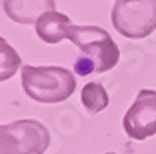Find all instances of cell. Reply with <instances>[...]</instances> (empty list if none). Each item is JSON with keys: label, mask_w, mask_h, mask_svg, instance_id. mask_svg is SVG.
<instances>
[{"label": "cell", "mask_w": 156, "mask_h": 154, "mask_svg": "<svg viewBox=\"0 0 156 154\" xmlns=\"http://www.w3.org/2000/svg\"><path fill=\"white\" fill-rule=\"evenodd\" d=\"M21 84L28 98L45 104H55L69 100L76 91V77L64 67H21Z\"/></svg>", "instance_id": "6da1fadb"}, {"label": "cell", "mask_w": 156, "mask_h": 154, "mask_svg": "<svg viewBox=\"0 0 156 154\" xmlns=\"http://www.w3.org/2000/svg\"><path fill=\"white\" fill-rule=\"evenodd\" d=\"M67 40L81 50V55L91 60L96 74L108 72L117 67L120 60V48L110 33L98 26H70Z\"/></svg>", "instance_id": "7a4b0ae2"}, {"label": "cell", "mask_w": 156, "mask_h": 154, "mask_svg": "<svg viewBox=\"0 0 156 154\" xmlns=\"http://www.w3.org/2000/svg\"><path fill=\"white\" fill-rule=\"evenodd\" d=\"M115 31L129 40H142L156 29V0H119L112 9Z\"/></svg>", "instance_id": "3957f363"}, {"label": "cell", "mask_w": 156, "mask_h": 154, "mask_svg": "<svg viewBox=\"0 0 156 154\" xmlns=\"http://www.w3.org/2000/svg\"><path fill=\"white\" fill-rule=\"evenodd\" d=\"M122 125L132 141H146L156 135V91H139L122 118Z\"/></svg>", "instance_id": "277c9868"}, {"label": "cell", "mask_w": 156, "mask_h": 154, "mask_svg": "<svg viewBox=\"0 0 156 154\" xmlns=\"http://www.w3.org/2000/svg\"><path fill=\"white\" fill-rule=\"evenodd\" d=\"M7 128L21 144V154H45L50 147V132L40 120H16L7 123Z\"/></svg>", "instance_id": "5b68a950"}, {"label": "cell", "mask_w": 156, "mask_h": 154, "mask_svg": "<svg viewBox=\"0 0 156 154\" xmlns=\"http://www.w3.org/2000/svg\"><path fill=\"white\" fill-rule=\"evenodd\" d=\"M4 10L17 24H34L40 16L55 10V0H4Z\"/></svg>", "instance_id": "8992f818"}, {"label": "cell", "mask_w": 156, "mask_h": 154, "mask_svg": "<svg viewBox=\"0 0 156 154\" xmlns=\"http://www.w3.org/2000/svg\"><path fill=\"white\" fill-rule=\"evenodd\" d=\"M70 26L72 24L69 16L57 10H48L38 17V21L34 23V31L41 41L48 45H57L64 38H67V31Z\"/></svg>", "instance_id": "52a82bcc"}, {"label": "cell", "mask_w": 156, "mask_h": 154, "mask_svg": "<svg viewBox=\"0 0 156 154\" xmlns=\"http://www.w3.org/2000/svg\"><path fill=\"white\" fill-rule=\"evenodd\" d=\"M81 103L89 115L101 113L110 104V96L101 82H87L81 89Z\"/></svg>", "instance_id": "ba28073f"}, {"label": "cell", "mask_w": 156, "mask_h": 154, "mask_svg": "<svg viewBox=\"0 0 156 154\" xmlns=\"http://www.w3.org/2000/svg\"><path fill=\"white\" fill-rule=\"evenodd\" d=\"M23 67V60L19 53L7 43L5 38L0 36V82L14 77Z\"/></svg>", "instance_id": "9c48e42d"}, {"label": "cell", "mask_w": 156, "mask_h": 154, "mask_svg": "<svg viewBox=\"0 0 156 154\" xmlns=\"http://www.w3.org/2000/svg\"><path fill=\"white\" fill-rule=\"evenodd\" d=\"M0 154H21V144L7 128V123L0 125Z\"/></svg>", "instance_id": "30bf717a"}, {"label": "cell", "mask_w": 156, "mask_h": 154, "mask_svg": "<svg viewBox=\"0 0 156 154\" xmlns=\"http://www.w3.org/2000/svg\"><path fill=\"white\" fill-rule=\"evenodd\" d=\"M105 154H117V152H105Z\"/></svg>", "instance_id": "8fae6325"}, {"label": "cell", "mask_w": 156, "mask_h": 154, "mask_svg": "<svg viewBox=\"0 0 156 154\" xmlns=\"http://www.w3.org/2000/svg\"><path fill=\"white\" fill-rule=\"evenodd\" d=\"M115 2H119V0H115Z\"/></svg>", "instance_id": "7c38bea8"}]
</instances>
